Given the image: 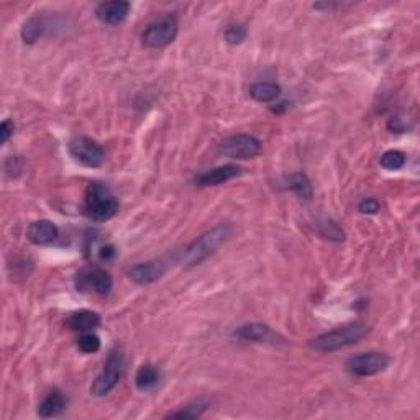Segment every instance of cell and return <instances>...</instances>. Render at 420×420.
<instances>
[{"instance_id":"cell-1","label":"cell","mask_w":420,"mask_h":420,"mask_svg":"<svg viewBox=\"0 0 420 420\" xmlns=\"http://www.w3.org/2000/svg\"><path fill=\"white\" fill-rule=\"evenodd\" d=\"M370 334V327L365 322H352L336 327L335 330L327 332L310 340V347L317 352H336V350L347 348L356 341L365 338Z\"/></svg>"},{"instance_id":"cell-2","label":"cell","mask_w":420,"mask_h":420,"mask_svg":"<svg viewBox=\"0 0 420 420\" xmlns=\"http://www.w3.org/2000/svg\"><path fill=\"white\" fill-rule=\"evenodd\" d=\"M118 204L117 197L102 182H92L87 186L84 197L86 216L94 222H107L117 216Z\"/></svg>"},{"instance_id":"cell-3","label":"cell","mask_w":420,"mask_h":420,"mask_svg":"<svg viewBox=\"0 0 420 420\" xmlns=\"http://www.w3.org/2000/svg\"><path fill=\"white\" fill-rule=\"evenodd\" d=\"M231 235V225L229 223H218L212 230L205 231L199 238L194 240L184 251L182 260L187 265H200V262L212 256Z\"/></svg>"},{"instance_id":"cell-4","label":"cell","mask_w":420,"mask_h":420,"mask_svg":"<svg viewBox=\"0 0 420 420\" xmlns=\"http://www.w3.org/2000/svg\"><path fill=\"white\" fill-rule=\"evenodd\" d=\"M122 376H124V354H122L120 350H112L104 363L102 371L92 383L90 392L97 397L107 396L108 392H112L117 388Z\"/></svg>"},{"instance_id":"cell-5","label":"cell","mask_w":420,"mask_h":420,"mask_svg":"<svg viewBox=\"0 0 420 420\" xmlns=\"http://www.w3.org/2000/svg\"><path fill=\"white\" fill-rule=\"evenodd\" d=\"M68 150L69 155L86 168H99L105 160L104 148L89 137H74L68 143Z\"/></svg>"},{"instance_id":"cell-6","label":"cell","mask_w":420,"mask_h":420,"mask_svg":"<svg viewBox=\"0 0 420 420\" xmlns=\"http://www.w3.org/2000/svg\"><path fill=\"white\" fill-rule=\"evenodd\" d=\"M178 20L174 17H164V19L148 25V28L142 33V41L148 48H164L171 45L178 37Z\"/></svg>"},{"instance_id":"cell-7","label":"cell","mask_w":420,"mask_h":420,"mask_svg":"<svg viewBox=\"0 0 420 420\" xmlns=\"http://www.w3.org/2000/svg\"><path fill=\"white\" fill-rule=\"evenodd\" d=\"M388 366L389 356L378 352L354 354L347 361V370L354 376H360V378H368V376L383 373Z\"/></svg>"},{"instance_id":"cell-8","label":"cell","mask_w":420,"mask_h":420,"mask_svg":"<svg viewBox=\"0 0 420 420\" xmlns=\"http://www.w3.org/2000/svg\"><path fill=\"white\" fill-rule=\"evenodd\" d=\"M220 150L225 156L236 160H251L261 153V142L251 135H233L225 138L220 144Z\"/></svg>"},{"instance_id":"cell-9","label":"cell","mask_w":420,"mask_h":420,"mask_svg":"<svg viewBox=\"0 0 420 420\" xmlns=\"http://www.w3.org/2000/svg\"><path fill=\"white\" fill-rule=\"evenodd\" d=\"M243 169L236 164H223L218 166V168L209 169L205 173H200L199 176H195L194 182L195 186L199 187H216L220 186V184L231 181V179L242 176Z\"/></svg>"},{"instance_id":"cell-10","label":"cell","mask_w":420,"mask_h":420,"mask_svg":"<svg viewBox=\"0 0 420 420\" xmlns=\"http://www.w3.org/2000/svg\"><path fill=\"white\" fill-rule=\"evenodd\" d=\"M166 273L164 262L161 261H146L135 265L128 271V278L138 286H148V284L156 283L158 279L163 278Z\"/></svg>"},{"instance_id":"cell-11","label":"cell","mask_w":420,"mask_h":420,"mask_svg":"<svg viewBox=\"0 0 420 420\" xmlns=\"http://www.w3.org/2000/svg\"><path fill=\"white\" fill-rule=\"evenodd\" d=\"M77 276H79V279H81V284H79V287L92 289V291H94L95 294H99V296H107L113 287L112 276L102 268L86 269Z\"/></svg>"},{"instance_id":"cell-12","label":"cell","mask_w":420,"mask_h":420,"mask_svg":"<svg viewBox=\"0 0 420 420\" xmlns=\"http://www.w3.org/2000/svg\"><path fill=\"white\" fill-rule=\"evenodd\" d=\"M130 8V2H125V0L102 2L95 8V17L105 25H120L128 17Z\"/></svg>"},{"instance_id":"cell-13","label":"cell","mask_w":420,"mask_h":420,"mask_svg":"<svg viewBox=\"0 0 420 420\" xmlns=\"http://www.w3.org/2000/svg\"><path fill=\"white\" fill-rule=\"evenodd\" d=\"M235 338L242 341H253V343H274L278 340V335L271 330V327L266 323H245L233 332Z\"/></svg>"},{"instance_id":"cell-14","label":"cell","mask_w":420,"mask_h":420,"mask_svg":"<svg viewBox=\"0 0 420 420\" xmlns=\"http://www.w3.org/2000/svg\"><path fill=\"white\" fill-rule=\"evenodd\" d=\"M26 238L33 245H50L58 238V227L50 220L32 222L26 230Z\"/></svg>"},{"instance_id":"cell-15","label":"cell","mask_w":420,"mask_h":420,"mask_svg":"<svg viewBox=\"0 0 420 420\" xmlns=\"http://www.w3.org/2000/svg\"><path fill=\"white\" fill-rule=\"evenodd\" d=\"M68 407V399L64 397V394L61 391H51L48 396L43 399L41 404L38 405V415L43 419H51L58 417L66 410Z\"/></svg>"},{"instance_id":"cell-16","label":"cell","mask_w":420,"mask_h":420,"mask_svg":"<svg viewBox=\"0 0 420 420\" xmlns=\"http://www.w3.org/2000/svg\"><path fill=\"white\" fill-rule=\"evenodd\" d=\"M66 325L76 332H89L100 325V315L92 310H79V312L69 314V317L66 318Z\"/></svg>"},{"instance_id":"cell-17","label":"cell","mask_w":420,"mask_h":420,"mask_svg":"<svg viewBox=\"0 0 420 420\" xmlns=\"http://www.w3.org/2000/svg\"><path fill=\"white\" fill-rule=\"evenodd\" d=\"M161 381V371L160 368L155 365H143L137 371V376H135V386H137L140 391L146 392L155 389Z\"/></svg>"},{"instance_id":"cell-18","label":"cell","mask_w":420,"mask_h":420,"mask_svg":"<svg viewBox=\"0 0 420 420\" xmlns=\"http://www.w3.org/2000/svg\"><path fill=\"white\" fill-rule=\"evenodd\" d=\"M249 95L256 102H273L281 95V87L276 82H256L249 87Z\"/></svg>"},{"instance_id":"cell-19","label":"cell","mask_w":420,"mask_h":420,"mask_svg":"<svg viewBox=\"0 0 420 420\" xmlns=\"http://www.w3.org/2000/svg\"><path fill=\"white\" fill-rule=\"evenodd\" d=\"M287 189H291L297 197L304 200L312 199V186H310L309 178L304 173H294L289 174L286 178Z\"/></svg>"},{"instance_id":"cell-20","label":"cell","mask_w":420,"mask_h":420,"mask_svg":"<svg viewBox=\"0 0 420 420\" xmlns=\"http://www.w3.org/2000/svg\"><path fill=\"white\" fill-rule=\"evenodd\" d=\"M46 26V20L43 19V17H32V19L23 25V28H21V38H23L25 43L32 45V43H35L45 35Z\"/></svg>"},{"instance_id":"cell-21","label":"cell","mask_w":420,"mask_h":420,"mask_svg":"<svg viewBox=\"0 0 420 420\" xmlns=\"http://www.w3.org/2000/svg\"><path fill=\"white\" fill-rule=\"evenodd\" d=\"M405 161H407V158H405L404 151L389 150L384 153L383 156H381L379 164H381V168H384L388 171H397V169L404 168Z\"/></svg>"},{"instance_id":"cell-22","label":"cell","mask_w":420,"mask_h":420,"mask_svg":"<svg viewBox=\"0 0 420 420\" xmlns=\"http://www.w3.org/2000/svg\"><path fill=\"white\" fill-rule=\"evenodd\" d=\"M318 235L322 238L330 240V242H343L345 240V231L332 220H323L318 223Z\"/></svg>"},{"instance_id":"cell-23","label":"cell","mask_w":420,"mask_h":420,"mask_svg":"<svg viewBox=\"0 0 420 420\" xmlns=\"http://www.w3.org/2000/svg\"><path fill=\"white\" fill-rule=\"evenodd\" d=\"M205 409H207V404H202V402H195V404L182 407V409L178 410V412H171L168 417H173V419H197L205 412Z\"/></svg>"},{"instance_id":"cell-24","label":"cell","mask_w":420,"mask_h":420,"mask_svg":"<svg viewBox=\"0 0 420 420\" xmlns=\"http://www.w3.org/2000/svg\"><path fill=\"white\" fill-rule=\"evenodd\" d=\"M77 347L82 353H95L100 348V338L94 334H84L77 340Z\"/></svg>"},{"instance_id":"cell-25","label":"cell","mask_w":420,"mask_h":420,"mask_svg":"<svg viewBox=\"0 0 420 420\" xmlns=\"http://www.w3.org/2000/svg\"><path fill=\"white\" fill-rule=\"evenodd\" d=\"M412 126V118L404 117V115H396L392 118H389L388 122V128L392 131V133H404Z\"/></svg>"},{"instance_id":"cell-26","label":"cell","mask_w":420,"mask_h":420,"mask_svg":"<svg viewBox=\"0 0 420 420\" xmlns=\"http://www.w3.org/2000/svg\"><path fill=\"white\" fill-rule=\"evenodd\" d=\"M223 37H225V41L229 45H240V43H243L247 39V30L243 26H229Z\"/></svg>"},{"instance_id":"cell-27","label":"cell","mask_w":420,"mask_h":420,"mask_svg":"<svg viewBox=\"0 0 420 420\" xmlns=\"http://www.w3.org/2000/svg\"><path fill=\"white\" fill-rule=\"evenodd\" d=\"M358 210L365 216H374L381 210V204L378 199H373V197H368V199L361 200L360 205H358Z\"/></svg>"},{"instance_id":"cell-28","label":"cell","mask_w":420,"mask_h":420,"mask_svg":"<svg viewBox=\"0 0 420 420\" xmlns=\"http://www.w3.org/2000/svg\"><path fill=\"white\" fill-rule=\"evenodd\" d=\"M15 131V125H13L12 120H3L2 125H0V142L7 143L10 137Z\"/></svg>"},{"instance_id":"cell-29","label":"cell","mask_w":420,"mask_h":420,"mask_svg":"<svg viewBox=\"0 0 420 420\" xmlns=\"http://www.w3.org/2000/svg\"><path fill=\"white\" fill-rule=\"evenodd\" d=\"M97 251H99V258L104 261H112L117 255L115 247H112V245H108V243L100 245V247L97 248Z\"/></svg>"},{"instance_id":"cell-30","label":"cell","mask_w":420,"mask_h":420,"mask_svg":"<svg viewBox=\"0 0 420 420\" xmlns=\"http://www.w3.org/2000/svg\"><path fill=\"white\" fill-rule=\"evenodd\" d=\"M21 166H23V163H21L20 158H17V156L13 158V156H12V158H8V160H7V163H6V171H7L8 174H10L12 171H15V173L19 174L20 171H21Z\"/></svg>"}]
</instances>
